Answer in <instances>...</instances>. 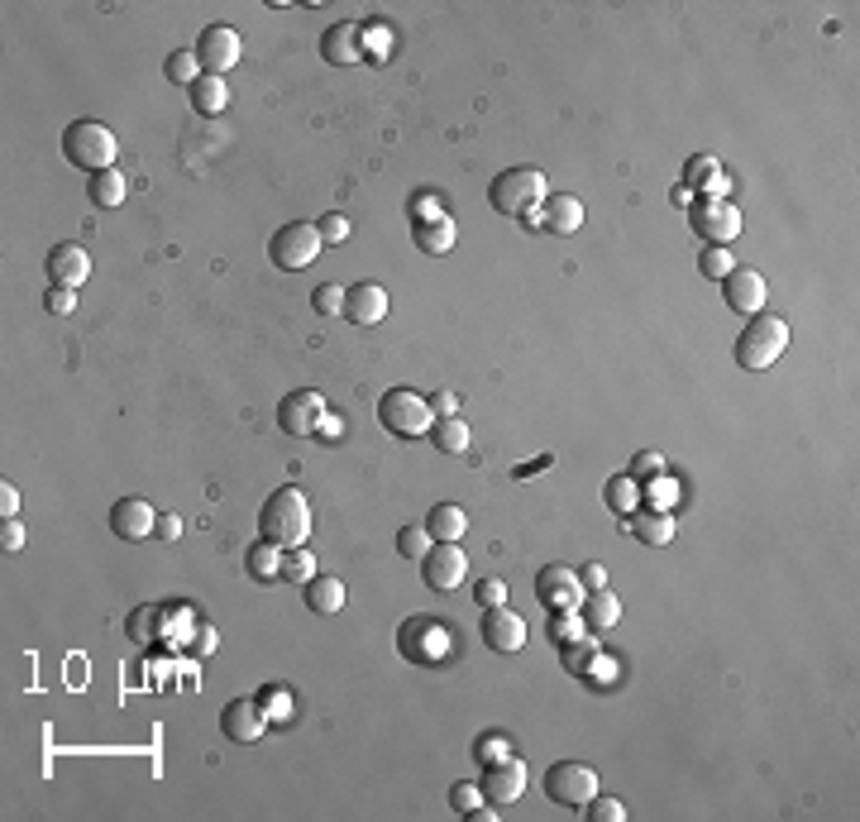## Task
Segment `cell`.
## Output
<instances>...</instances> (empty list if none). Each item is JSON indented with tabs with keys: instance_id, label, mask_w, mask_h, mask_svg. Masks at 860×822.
Instances as JSON below:
<instances>
[{
	"instance_id": "6da1fadb",
	"label": "cell",
	"mask_w": 860,
	"mask_h": 822,
	"mask_svg": "<svg viewBox=\"0 0 860 822\" xmlns=\"http://www.w3.org/2000/svg\"><path fill=\"white\" fill-rule=\"evenodd\" d=\"M258 536L263 541H278L282 550H297L311 536V502L301 488H278L273 498L263 502L258 512Z\"/></svg>"
},
{
	"instance_id": "7a4b0ae2",
	"label": "cell",
	"mask_w": 860,
	"mask_h": 822,
	"mask_svg": "<svg viewBox=\"0 0 860 822\" xmlns=\"http://www.w3.org/2000/svg\"><path fill=\"white\" fill-rule=\"evenodd\" d=\"M789 349V321L784 316H774V311H760V316H751V325L736 335V364L746 368V373H765V368H774V359Z\"/></svg>"
},
{
	"instance_id": "3957f363",
	"label": "cell",
	"mask_w": 860,
	"mask_h": 822,
	"mask_svg": "<svg viewBox=\"0 0 860 822\" xmlns=\"http://www.w3.org/2000/svg\"><path fill=\"white\" fill-rule=\"evenodd\" d=\"M545 196H550V177L540 168H507L488 187V201H493L497 216H531Z\"/></svg>"
},
{
	"instance_id": "277c9868",
	"label": "cell",
	"mask_w": 860,
	"mask_h": 822,
	"mask_svg": "<svg viewBox=\"0 0 860 822\" xmlns=\"http://www.w3.org/2000/svg\"><path fill=\"white\" fill-rule=\"evenodd\" d=\"M63 153L72 168H82V173H106V168H115V153H120V144H115V134L106 130V125H96V120H72L63 130Z\"/></svg>"
},
{
	"instance_id": "5b68a950",
	"label": "cell",
	"mask_w": 860,
	"mask_h": 822,
	"mask_svg": "<svg viewBox=\"0 0 860 822\" xmlns=\"http://www.w3.org/2000/svg\"><path fill=\"white\" fill-rule=\"evenodd\" d=\"M378 421H383V431L402 435V440H421L435 426V411H430V397H421V392L392 388L378 402Z\"/></svg>"
},
{
	"instance_id": "8992f818",
	"label": "cell",
	"mask_w": 860,
	"mask_h": 822,
	"mask_svg": "<svg viewBox=\"0 0 860 822\" xmlns=\"http://www.w3.org/2000/svg\"><path fill=\"white\" fill-rule=\"evenodd\" d=\"M321 249H325V239L311 220H287L278 235L268 239V259L278 263V268H287V273L311 268V263L321 259Z\"/></svg>"
},
{
	"instance_id": "52a82bcc",
	"label": "cell",
	"mask_w": 860,
	"mask_h": 822,
	"mask_svg": "<svg viewBox=\"0 0 860 822\" xmlns=\"http://www.w3.org/2000/svg\"><path fill=\"white\" fill-rule=\"evenodd\" d=\"M397 650L407 655L411 665H440L450 660V627L440 617H407L402 631H397Z\"/></svg>"
},
{
	"instance_id": "ba28073f",
	"label": "cell",
	"mask_w": 860,
	"mask_h": 822,
	"mask_svg": "<svg viewBox=\"0 0 860 822\" xmlns=\"http://www.w3.org/2000/svg\"><path fill=\"white\" fill-rule=\"evenodd\" d=\"M325 416H330V407H325V397L316 388H297L278 402V426H282V435H292V440L321 435Z\"/></svg>"
},
{
	"instance_id": "9c48e42d",
	"label": "cell",
	"mask_w": 860,
	"mask_h": 822,
	"mask_svg": "<svg viewBox=\"0 0 860 822\" xmlns=\"http://www.w3.org/2000/svg\"><path fill=\"white\" fill-rule=\"evenodd\" d=\"M545 794L564 808H583V803L598 794V775L583 765V760H559L545 770Z\"/></svg>"
},
{
	"instance_id": "30bf717a",
	"label": "cell",
	"mask_w": 860,
	"mask_h": 822,
	"mask_svg": "<svg viewBox=\"0 0 860 822\" xmlns=\"http://www.w3.org/2000/svg\"><path fill=\"white\" fill-rule=\"evenodd\" d=\"M536 598H540V607H550V612H579L588 593H583L579 569H569V564H545L536 574Z\"/></svg>"
},
{
	"instance_id": "8fae6325",
	"label": "cell",
	"mask_w": 860,
	"mask_h": 822,
	"mask_svg": "<svg viewBox=\"0 0 860 822\" xmlns=\"http://www.w3.org/2000/svg\"><path fill=\"white\" fill-rule=\"evenodd\" d=\"M421 579L435 593H454V588L469 579V555L459 550V541H435L430 555L421 560Z\"/></svg>"
},
{
	"instance_id": "7c38bea8",
	"label": "cell",
	"mask_w": 860,
	"mask_h": 822,
	"mask_svg": "<svg viewBox=\"0 0 860 822\" xmlns=\"http://www.w3.org/2000/svg\"><path fill=\"white\" fill-rule=\"evenodd\" d=\"M688 220H693V230L708 239V244H731V239L741 235V211H736L731 201L698 196V201L688 206Z\"/></svg>"
},
{
	"instance_id": "4fadbf2b",
	"label": "cell",
	"mask_w": 860,
	"mask_h": 822,
	"mask_svg": "<svg viewBox=\"0 0 860 822\" xmlns=\"http://www.w3.org/2000/svg\"><path fill=\"white\" fill-rule=\"evenodd\" d=\"M239 29H230V24H211V29H201V39H196V58H201V67L211 72V77H225L230 67H239Z\"/></svg>"
},
{
	"instance_id": "5bb4252c",
	"label": "cell",
	"mask_w": 860,
	"mask_h": 822,
	"mask_svg": "<svg viewBox=\"0 0 860 822\" xmlns=\"http://www.w3.org/2000/svg\"><path fill=\"white\" fill-rule=\"evenodd\" d=\"M483 641H488V650H497V655H512V650L526 646V617L521 612H512V607H483Z\"/></svg>"
},
{
	"instance_id": "9a60e30c",
	"label": "cell",
	"mask_w": 860,
	"mask_h": 822,
	"mask_svg": "<svg viewBox=\"0 0 860 822\" xmlns=\"http://www.w3.org/2000/svg\"><path fill=\"white\" fill-rule=\"evenodd\" d=\"M526 220H531L536 230H550V235H574L583 225V201L579 196H569V192H550Z\"/></svg>"
},
{
	"instance_id": "2e32d148",
	"label": "cell",
	"mask_w": 860,
	"mask_h": 822,
	"mask_svg": "<svg viewBox=\"0 0 860 822\" xmlns=\"http://www.w3.org/2000/svg\"><path fill=\"white\" fill-rule=\"evenodd\" d=\"M478 789H483V799H488V803H497V808H507V803H516L521 794H526V765H521L516 756L493 760Z\"/></svg>"
},
{
	"instance_id": "e0dca14e",
	"label": "cell",
	"mask_w": 860,
	"mask_h": 822,
	"mask_svg": "<svg viewBox=\"0 0 860 822\" xmlns=\"http://www.w3.org/2000/svg\"><path fill=\"white\" fill-rule=\"evenodd\" d=\"M722 292H727V306L741 311V316H760L765 297H770V287H765V278L755 268H731L727 278H722Z\"/></svg>"
},
{
	"instance_id": "ac0fdd59",
	"label": "cell",
	"mask_w": 860,
	"mask_h": 822,
	"mask_svg": "<svg viewBox=\"0 0 860 822\" xmlns=\"http://www.w3.org/2000/svg\"><path fill=\"white\" fill-rule=\"evenodd\" d=\"M321 58L330 67H354L364 58V24H354V20L330 24L321 34Z\"/></svg>"
},
{
	"instance_id": "d6986e66",
	"label": "cell",
	"mask_w": 860,
	"mask_h": 822,
	"mask_svg": "<svg viewBox=\"0 0 860 822\" xmlns=\"http://www.w3.org/2000/svg\"><path fill=\"white\" fill-rule=\"evenodd\" d=\"M110 531H115L120 541H144V536L158 531V512H153L144 498H120L110 507Z\"/></svg>"
},
{
	"instance_id": "ffe728a7",
	"label": "cell",
	"mask_w": 860,
	"mask_h": 822,
	"mask_svg": "<svg viewBox=\"0 0 860 822\" xmlns=\"http://www.w3.org/2000/svg\"><path fill=\"white\" fill-rule=\"evenodd\" d=\"M220 727H225V736L230 741H258V736L268 732V713H263V703L258 698H235L230 708H225V717H220Z\"/></svg>"
},
{
	"instance_id": "44dd1931",
	"label": "cell",
	"mask_w": 860,
	"mask_h": 822,
	"mask_svg": "<svg viewBox=\"0 0 860 822\" xmlns=\"http://www.w3.org/2000/svg\"><path fill=\"white\" fill-rule=\"evenodd\" d=\"M91 278V254H86L82 244H58L53 254H48V282L53 287H82V282Z\"/></svg>"
},
{
	"instance_id": "7402d4cb",
	"label": "cell",
	"mask_w": 860,
	"mask_h": 822,
	"mask_svg": "<svg viewBox=\"0 0 860 822\" xmlns=\"http://www.w3.org/2000/svg\"><path fill=\"white\" fill-rule=\"evenodd\" d=\"M344 316H349L354 325H378L387 316V292L378 287V282H359V287H349Z\"/></svg>"
},
{
	"instance_id": "603a6c76",
	"label": "cell",
	"mask_w": 860,
	"mask_h": 822,
	"mask_svg": "<svg viewBox=\"0 0 860 822\" xmlns=\"http://www.w3.org/2000/svg\"><path fill=\"white\" fill-rule=\"evenodd\" d=\"M411 239H416V249L430 254V259H435V254H450L454 249V220L445 216V211H440V216H421L411 225Z\"/></svg>"
},
{
	"instance_id": "cb8c5ba5",
	"label": "cell",
	"mask_w": 860,
	"mask_h": 822,
	"mask_svg": "<svg viewBox=\"0 0 860 822\" xmlns=\"http://www.w3.org/2000/svg\"><path fill=\"white\" fill-rule=\"evenodd\" d=\"M426 531H430V541H464L469 512H464L459 502H435L430 517H426Z\"/></svg>"
},
{
	"instance_id": "d4e9b609",
	"label": "cell",
	"mask_w": 860,
	"mask_h": 822,
	"mask_svg": "<svg viewBox=\"0 0 860 822\" xmlns=\"http://www.w3.org/2000/svg\"><path fill=\"white\" fill-rule=\"evenodd\" d=\"M282 560H287V550H282L278 541H263V536H258L249 550H244V564H249V574H254V579H263V584L282 579Z\"/></svg>"
},
{
	"instance_id": "484cf974",
	"label": "cell",
	"mask_w": 860,
	"mask_h": 822,
	"mask_svg": "<svg viewBox=\"0 0 860 822\" xmlns=\"http://www.w3.org/2000/svg\"><path fill=\"white\" fill-rule=\"evenodd\" d=\"M306 607H311V612H321V617L340 612L344 607V584L335 579V574H316V579L306 584Z\"/></svg>"
},
{
	"instance_id": "4316f807",
	"label": "cell",
	"mask_w": 860,
	"mask_h": 822,
	"mask_svg": "<svg viewBox=\"0 0 860 822\" xmlns=\"http://www.w3.org/2000/svg\"><path fill=\"white\" fill-rule=\"evenodd\" d=\"M583 627H593V631H607V627H617V617H622V603L607 593V588H598V593H588L583 598Z\"/></svg>"
},
{
	"instance_id": "83f0119b",
	"label": "cell",
	"mask_w": 860,
	"mask_h": 822,
	"mask_svg": "<svg viewBox=\"0 0 860 822\" xmlns=\"http://www.w3.org/2000/svg\"><path fill=\"white\" fill-rule=\"evenodd\" d=\"M430 440H435V450H445V455H469V426L459 421V416H440L435 426H430Z\"/></svg>"
},
{
	"instance_id": "f1b7e54d",
	"label": "cell",
	"mask_w": 860,
	"mask_h": 822,
	"mask_svg": "<svg viewBox=\"0 0 860 822\" xmlns=\"http://www.w3.org/2000/svg\"><path fill=\"white\" fill-rule=\"evenodd\" d=\"M626 531H631L641 545H669L674 541V517H669V512H645V517H631Z\"/></svg>"
},
{
	"instance_id": "f546056e",
	"label": "cell",
	"mask_w": 860,
	"mask_h": 822,
	"mask_svg": "<svg viewBox=\"0 0 860 822\" xmlns=\"http://www.w3.org/2000/svg\"><path fill=\"white\" fill-rule=\"evenodd\" d=\"M598 641H588V636H579V641H569V646H559V665H564V670L574 674V679H583V674L593 670V665H598Z\"/></svg>"
},
{
	"instance_id": "4dcf8cb0",
	"label": "cell",
	"mask_w": 860,
	"mask_h": 822,
	"mask_svg": "<svg viewBox=\"0 0 860 822\" xmlns=\"http://www.w3.org/2000/svg\"><path fill=\"white\" fill-rule=\"evenodd\" d=\"M225 101H230V91H225V77H211V72H201V82L192 87V106L201 110V115H220V110H225Z\"/></svg>"
},
{
	"instance_id": "1f68e13d",
	"label": "cell",
	"mask_w": 860,
	"mask_h": 822,
	"mask_svg": "<svg viewBox=\"0 0 860 822\" xmlns=\"http://www.w3.org/2000/svg\"><path fill=\"white\" fill-rule=\"evenodd\" d=\"M636 502H641V483L631 474H617V478H607V507L617 512V517H631L636 512Z\"/></svg>"
},
{
	"instance_id": "d6a6232c",
	"label": "cell",
	"mask_w": 860,
	"mask_h": 822,
	"mask_svg": "<svg viewBox=\"0 0 860 822\" xmlns=\"http://www.w3.org/2000/svg\"><path fill=\"white\" fill-rule=\"evenodd\" d=\"M125 192H129V182H125V173H115V168L91 177V201L106 206V211L110 206H125Z\"/></svg>"
},
{
	"instance_id": "836d02e7",
	"label": "cell",
	"mask_w": 860,
	"mask_h": 822,
	"mask_svg": "<svg viewBox=\"0 0 860 822\" xmlns=\"http://www.w3.org/2000/svg\"><path fill=\"white\" fill-rule=\"evenodd\" d=\"M722 173V163L712 158V153H698V158H688L684 163V187L688 192H708V182Z\"/></svg>"
},
{
	"instance_id": "e575fe53",
	"label": "cell",
	"mask_w": 860,
	"mask_h": 822,
	"mask_svg": "<svg viewBox=\"0 0 860 822\" xmlns=\"http://www.w3.org/2000/svg\"><path fill=\"white\" fill-rule=\"evenodd\" d=\"M731 268H736V259H731L727 244H708V249L698 254V273H703V278H712V282H722Z\"/></svg>"
},
{
	"instance_id": "d590c367",
	"label": "cell",
	"mask_w": 860,
	"mask_h": 822,
	"mask_svg": "<svg viewBox=\"0 0 860 822\" xmlns=\"http://www.w3.org/2000/svg\"><path fill=\"white\" fill-rule=\"evenodd\" d=\"M168 77L172 82H182V87H196V82H201V58H196V48H177V53H172Z\"/></svg>"
},
{
	"instance_id": "8d00e7d4",
	"label": "cell",
	"mask_w": 860,
	"mask_h": 822,
	"mask_svg": "<svg viewBox=\"0 0 860 822\" xmlns=\"http://www.w3.org/2000/svg\"><path fill=\"white\" fill-rule=\"evenodd\" d=\"M282 579H292V584H311L316 579V555L311 550H287V560H282Z\"/></svg>"
},
{
	"instance_id": "74e56055",
	"label": "cell",
	"mask_w": 860,
	"mask_h": 822,
	"mask_svg": "<svg viewBox=\"0 0 860 822\" xmlns=\"http://www.w3.org/2000/svg\"><path fill=\"white\" fill-rule=\"evenodd\" d=\"M430 545H435V541H430L426 526H402V536H397V550H402V560H416V564L430 555Z\"/></svg>"
},
{
	"instance_id": "f35d334b",
	"label": "cell",
	"mask_w": 860,
	"mask_h": 822,
	"mask_svg": "<svg viewBox=\"0 0 860 822\" xmlns=\"http://www.w3.org/2000/svg\"><path fill=\"white\" fill-rule=\"evenodd\" d=\"M311 302H316V311H321V316H344L349 287H340V282H325V287H316V292H311Z\"/></svg>"
},
{
	"instance_id": "ab89813d",
	"label": "cell",
	"mask_w": 860,
	"mask_h": 822,
	"mask_svg": "<svg viewBox=\"0 0 860 822\" xmlns=\"http://www.w3.org/2000/svg\"><path fill=\"white\" fill-rule=\"evenodd\" d=\"M579 813H583L588 822H622V818H626V803H622V799H602V794H593V799L583 803Z\"/></svg>"
},
{
	"instance_id": "60d3db41",
	"label": "cell",
	"mask_w": 860,
	"mask_h": 822,
	"mask_svg": "<svg viewBox=\"0 0 860 822\" xmlns=\"http://www.w3.org/2000/svg\"><path fill=\"white\" fill-rule=\"evenodd\" d=\"M579 636H583V612H555V617H550V641L569 646V641H579Z\"/></svg>"
},
{
	"instance_id": "b9f144b4",
	"label": "cell",
	"mask_w": 860,
	"mask_h": 822,
	"mask_svg": "<svg viewBox=\"0 0 860 822\" xmlns=\"http://www.w3.org/2000/svg\"><path fill=\"white\" fill-rule=\"evenodd\" d=\"M674 498H679V483H674V478L655 474L650 483H645V502H650V507H669Z\"/></svg>"
},
{
	"instance_id": "7bdbcfd3",
	"label": "cell",
	"mask_w": 860,
	"mask_h": 822,
	"mask_svg": "<svg viewBox=\"0 0 860 822\" xmlns=\"http://www.w3.org/2000/svg\"><path fill=\"white\" fill-rule=\"evenodd\" d=\"M473 603L502 607L507 603V584H502V579H478V584H473Z\"/></svg>"
},
{
	"instance_id": "ee69618b",
	"label": "cell",
	"mask_w": 860,
	"mask_h": 822,
	"mask_svg": "<svg viewBox=\"0 0 860 822\" xmlns=\"http://www.w3.org/2000/svg\"><path fill=\"white\" fill-rule=\"evenodd\" d=\"M43 306H48L53 316H72V311H77V292H72V287H53V292L43 297Z\"/></svg>"
},
{
	"instance_id": "f6af8a7d",
	"label": "cell",
	"mask_w": 860,
	"mask_h": 822,
	"mask_svg": "<svg viewBox=\"0 0 860 822\" xmlns=\"http://www.w3.org/2000/svg\"><path fill=\"white\" fill-rule=\"evenodd\" d=\"M450 803H454V813H469L473 803H483V789L464 779V784H454V789H450Z\"/></svg>"
},
{
	"instance_id": "bcb514c9",
	"label": "cell",
	"mask_w": 860,
	"mask_h": 822,
	"mask_svg": "<svg viewBox=\"0 0 860 822\" xmlns=\"http://www.w3.org/2000/svg\"><path fill=\"white\" fill-rule=\"evenodd\" d=\"M316 230H321L325 244H340V239H349V220L344 216H321L316 220Z\"/></svg>"
},
{
	"instance_id": "7dc6e473",
	"label": "cell",
	"mask_w": 860,
	"mask_h": 822,
	"mask_svg": "<svg viewBox=\"0 0 860 822\" xmlns=\"http://www.w3.org/2000/svg\"><path fill=\"white\" fill-rule=\"evenodd\" d=\"M655 474H665V455H660V450H645V455H636V474H631V478H655Z\"/></svg>"
},
{
	"instance_id": "c3c4849f",
	"label": "cell",
	"mask_w": 860,
	"mask_h": 822,
	"mask_svg": "<svg viewBox=\"0 0 860 822\" xmlns=\"http://www.w3.org/2000/svg\"><path fill=\"white\" fill-rule=\"evenodd\" d=\"M15 512H20V488H15V483L5 478V483H0V517L15 521Z\"/></svg>"
},
{
	"instance_id": "681fc988",
	"label": "cell",
	"mask_w": 860,
	"mask_h": 822,
	"mask_svg": "<svg viewBox=\"0 0 860 822\" xmlns=\"http://www.w3.org/2000/svg\"><path fill=\"white\" fill-rule=\"evenodd\" d=\"M583 593H598V588H607V569L602 564H583Z\"/></svg>"
},
{
	"instance_id": "f907efd6",
	"label": "cell",
	"mask_w": 860,
	"mask_h": 822,
	"mask_svg": "<svg viewBox=\"0 0 860 822\" xmlns=\"http://www.w3.org/2000/svg\"><path fill=\"white\" fill-rule=\"evenodd\" d=\"M430 411H435V421H440V416H454V411H459V397H454V392H435V397H430Z\"/></svg>"
},
{
	"instance_id": "816d5d0a",
	"label": "cell",
	"mask_w": 860,
	"mask_h": 822,
	"mask_svg": "<svg viewBox=\"0 0 860 822\" xmlns=\"http://www.w3.org/2000/svg\"><path fill=\"white\" fill-rule=\"evenodd\" d=\"M258 703H263V708H268V713H273V717H278V713H287V693H282V689H268V693H263V698H258ZM273 717H268V722H273ZM278 722H282V717H278Z\"/></svg>"
},
{
	"instance_id": "f5cc1de1",
	"label": "cell",
	"mask_w": 860,
	"mask_h": 822,
	"mask_svg": "<svg viewBox=\"0 0 860 822\" xmlns=\"http://www.w3.org/2000/svg\"><path fill=\"white\" fill-rule=\"evenodd\" d=\"M0 545H5V550H20V545H24V526H20V521H5V531H0Z\"/></svg>"
},
{
	"instance_id": "db71d44e",
	"label": "cell",
	"mask_w": 860,
	"mask_h": 822,
	"mask_svg": "<svg viewBox=\"0 0 860 822\" xmlns=\"http://www.w3.org/2000/svg\"><path fill=\"white\" fill-rule=\"evenodd\" d=\"M158 536H163V541H177V536H182V517L163 512V521H158Z\"/></svg>"
},
{
	"instance_id": "11a10c76",
	"label": "cell",
	"mask_w": 860,
	"mask_h": 822,
	"mask_svg": "<svg viewBox=\"0 0 860 822\" xmlns=\"http://www.w3.org/2000/svg\"><path fill=\"white\" fill-rule=\"evenodd\" d=\"M550 464H555V455L545 450L540 459H531V464H521V469H516V478H531V474H540V469H550Z\"/></svg>"
},
{
	"instance_id": "9f6ffc18",
	"label": "cell",
	"mask_w": 860,
	"mask_h": 822,
	"mask_svg": "<svg viewBox=\"0 0 860 822\" xmlns=\"http://www.w3.org/2000/svg\"><path fill=\"white\" fill-rule=\"evenodd\" d=\"M502 756H512L502 741H488V746H483V760H488V765H493V760H502Z\"/></svg>"
},
{
	"instance_id": "6f0895ef",
	"label": "cell",
	"mask_w": 860,
	"mask_h": 822,
	"mask_svg": "<svg viewBox=\"0 0 860 822\" xmlns=\"http://www.w3.org/2000/svg\"><path fill=\"white\" fill-rule=\"evenodd\" d=\"M674 206H693V192H688V187H674Z\"/></svg>"
}]
</instances>
